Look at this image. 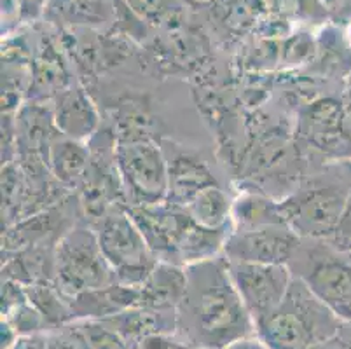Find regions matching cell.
<instances>
[{
	"label": "cell",
	"instance_id": "cell-25",
	"mask_svg": "<svg viewBox=\"0 0 351 349\" xmlns=\"http://www.w3.org/2000/svg\"><path fill=\"white\" fill-rule=\"evenodd\" d=\"M123 4L138 21L158 27L178 11L180 0H123Z\"/></svg>",
	"mask_w": 351,
	"mask_h": 349
},
{
	"label": "cell",
	"instance_id": "cell-35",
	"mask_svg": "<svg viewBox=\"0 0 351 349\" xmlns=\"http://www.w3.org/2000/svg\"><path fill=\"white\" fill-rule=\"evenodd\" d=\"M343 134H344V142H346V147H348V158H350L351 161V100L344 105Z\"/></svg>",
	"mask_w": 351,
	"mask_h": 349
},
{
	"label": "cell",
	"instance_id": "cell-28",
	"mask_svg": "<svg viewBox=\"0 0 351 349\" xmlns=\"http://www.w3.org/2000/svg\"><path fill=\"white\" fill-rule=\"evenodd\" d=\"M46 349H86V346L75 325L70 323L46 332Z\"/></svg>",
	"mask_w": 351,
	"mask_h": 349
},
{
	"label": "cell",
	"instance_id": "cell-31",
	"mask_svg": "<svg viewBox=\"0 0 351 349\" xmlns=\"http://www.w3.org/2000/svg\"><path fill=\"white\" fill-rule=\"evenodd\" d=\"M14 4L21 21H35L37 18L44 16L47 0H14Z\"/></svg>",
	"mask_w": 351,
	"mask_h": 349
},
{
	"label": "cell",
	"instance_id": "cell-24",
	"mask_svg": "<svg viewBox=\"0 0 351 349\" xmlns=\"http://www.w3.org/2000/svg\"><path fill=\"white\" fill-rule=\"evenodd\" d=\"M73 325L81 334L86 349H130V342L124 341L104 322L82 320V322H73Z\"/></svg>",
	"mask_w": 351,
	"mask_h": 349
},
{
	"label": "cell",
	"instance_id": "cell-12",
	"mask_svg": "<svg viewBox=\"0 0 351 349\" xmlns=\"http://www.w3.org/2000/svg\"><path fill=\"white\" fill-rule=\"evenodd\" d=\"M51 104L54 124L63 136L89 142L100 131V114L91 96L79 84H72L54 96Z\"/></svg>",
	"mask_w": 351,
	"mask_h": 349
},
{
	"label": "cell",
	"instance_id": "cell-33",
	"mask_svg": "<svg viewBox=\"0 0 351 349\" xmlns=\"http://www.w3.org/2000/svg\"><path fill=\"white\" fill-rule=\"evenodd\" d=\"M222 349H267V346L264 344V341L257 334H252L231 342V344H228Z\"/></svg>",
	"mask_w": 351,
	"mask_h": 349
},
{
	"label": "cell",
	"instance_id": "cell-34",
	"mask_svg": "<svg viewBox=\"0 0 351 349\" xmlns=\"http://www.w3.org/2000/svg\"><path fill=\"white\" fill-rule=\"evenodd\" d=\"M18 337H20L18 332H16L14 328L5 322V320H2V323H0V341H2L0 349H9L12 344H14Z\"/></svg>",
	"mask_w": 351,
	"mask_h": 349
},
{
	"label": "cell",
	"instance_id": "cell-8",
	"mask_svg": "<svg viewBox=\"0 0 351 349\" xmlns=\"http://www.w3.org/2000/svg\"><path fill=\"white\" fill-rule=\"evenodd\" d=\"M228 271L236 292L243 300L254 323L278 307L289 292L293 274L289 265L250 264L228 261Z\"/></svg>",
	"mask_w": 351,
	"mask_h": 349
},
{
	"label": "cell",
	"instance_id": "cell-18",
	"mask_svg": "<svg viewBox=\"0 0 351 349\" xmlns=\"http://www.w3.org/2000/svg\"><path fill=\"white\" fill-rule=\"evenodd\" d=\"M100 322L110 326L128 342L140 341L154 334H177V311L154 309L142 304Z\"/></svg>",
	"mask_w": 351,
	"mask_h": 349
},
{
	"label": "cell",
	"instance_id": "cell-15",
	"mask_svg": "<svg viewBox=\"0 0 351 349\" xmlns=\"http://www.w3.org/2000/svg\"><path fill=\"white\" fill-rule=\"evenodd\" d=\"M212 185H219L213 173L193 154L180 152L168 159V203L187 208L201 192Z\"/></svg>",
	"mask_w": 351,
	"mask_h": 349
},
{
	"label": "cell",
	"instance_id": "cell-10",
	"mask_svg": "<svg viewBox=\"0 0 351 349\" xmlns=\"http://www.w3.org/2000/svg\"><path fill=\"white\" fill-rule=\"evenodd\" d=\"M158 261L173 262L180 238L193 222L186 208L162 201L149 206H126ZM175 264V262H173Z\"/></svg>",
	"mask_w": 351,
	"mask_h": 349
},
{
	"label": "cell",
	"instance_id": "cell-30",
	"mask_svg": "<svg viewBox=\"0 0 351 349\" xmlns=\"http://www.w3.org/2000/svg\"><path fill=\"white\" fill-rule=\"evenodd\" d=\"M309 349H351V322H343L336 334Z\"/></svg>",
	"mask_w": 351,
	"mask_h": 349
},
{
	"label": "cell",
	"instance_id": "cell-9",
	"mask_svg": "<svg viewBox=\"0 0 351 349\" xmlns=\"http://www.w3.org/2000/svg\"><path fill=\"white\" fill-rule=\"evenodd\" d=\"M301 245L289 226H269L261 229H231L224 245V258L250 264L289 265Z\"/></svg>",
	"mask_w": 351,
	"mask_h": 349
},
{
	"label": "cell",
	"instance_id": "cell-6",
	"mask_svg": "<svg viewBox=\"0 0 351 349\" xmlns=\"http://www.w3.org/2000/svg\"><path fill=\"white\" fill-rule=\"evenodd\" d=\"M117 169L126 206H149L166 201L168 158L149 136L117 139Z\"/></svg>",
	"mask_w": 351,
	"mask_h": 349
},
{
	"label": "cell",
	"instance_id": "cell-23",
	"mask_svg": "<svg viewBox=\"0 0 351 349\" xmlns=\"http://www.w3.org/2000/svg\"><path fill=\"white\" fill-rule=\"evenodd\" d=\"M27 293L30 302L43 315L47 330L73 323L69 299L60 292V288L53 281H39V283L27 285Z\"/></svg>",
	"mask_w": 351,
	"mask_h": 349
},
{
	"label": "cell",
	"instance_id": "cell-38",
	"mask_svg": "<svg viewBox=\"0 0 351 349\" xmlns=\"http://www.w3.org/2000/svg\"><path fill=\"white\" fill-rule=\"evenodd\" d=\"M348 257H350V258H351V255H348Z\"/></svg>",
	"mask_w": 351,
	"mask_h": 349
},
{
	"label": "cell",
	"instance_id": "cell-27",
	"mask_svg": "<svg viewBox=\"0 0 351 349\" xmlns=\"http://www.w3.org/2000/svg\"><path fill=\"white\" fill-rule=\"evenodd\" d=\"M325 243L337 254L351 255V191L339 217V222L336 229L332 230V234L325 239Z\"/></svg>",
	"mask_w": 351,
	"mask_h": 349
},
{
	"label": "cell",
	"instance_id": "cell-32",
	"mask_svg": "<svg viewBox=\"0 0 351 349\" xmlns=\"http://www.w3.org/2000/svg\"><path fill=\"white\" fill-rule=\"evenodd\" d=\"M9 349H46V332L20 335Z\"/></svg>",
	"mask_w": 351,
	"mask_h": 349
},
{
	"label": "cell",
	"instance_id": "cell-1",
	"mask_svg": "<svg viewBox=\"0 0 351 349\" xmlns=\"http://www.w3.org/2000/svg\"><path fill=\"white\" fill-rule=\"evenodd\" d=\"M255 334L224 255L187 267L186 296L177 309V335L193 349H222Z\"/></svg>",
	"mask_w": 351,
	"mask_h": 349
},
{
	"label": "cell",
	"instance_id": "cell-26",
	"mask_svg": "<svg viewBox=\"0 0 351 349\" xmlns=\"http://www.w3.org/2000/svg\"><path fill=\"white\" fill-rule=\"evenodd\" d=\"M2 320H5L18 332V335L47 332V325L44 322L43 315L30 302V299L21 300L20 304H16L14 307H11L9 311L2 313Z\"/></svg>",
	"mask_w": 351,
	"mask_h": 349
},
{
	"label": "cell",
	"instance_id": "cell-7",
	"mask_svg": "<svg viewBox=\"0 0 351 349\" xmlns=\"http://www.w3.org/2000/svg\"><path fill=\"white\" fill-rule=\"evenodd\" d=\"M350 191L343 182L313 180L282 201L287 226L301 239L325 241L339 222Z\"/></svg>",
	"mask_w": 351,
	"mask_h": 349
},
{
	"label": "cell",
	"instance_id": "cell-4",
	"mask_svg": "<svg viewBox=\"0 0 351 349\" xmlns=\"http://www.w3.org/2000/svg\"><path fill=\"white\" fill-rule=\"evenodd\" d=\"M91 227L116 280L130 287H142L158 264V257L130 215L126 204L114 206Z\"/></svg>",
	"mask_w": 351,
	"mask_h": 349
},
{
	"label": "cell",
	"instance_id": "cell-17",
	"mask_svg": "<svg viewBox=\"0 0 351 349\" xmlns=\"http://www.w3.org/2000/svg\"><path fill=\"white\" fill-rule=\"evenodd\" d=\"M49 21L63 28H100L117 18V0H47Z\"/></svg>",
	"mask_w": 351,
	"mask_h": 349
},
{
	"label": "cell",
	"instance_id": "cell-14",
	"mask_svg": "<svg viewBox=\"0 0 351 349\" xmlns=\"http://www.w3.org/2000/svg\"><path fill=\"white\" fill-rule=\"evenodd\" d=\"M72 309L73 322L82 320H107L119 313L126 311L130 307L140 304V288L123 285L119 281L107 287L88 290L69 300Z\"/></svg>",
	"mask_w": 351,
	"mask_h": 349
},
{
	"label": "cell",
	"instance_id": "cell-11",
	"mask_svg": "<svg viewBox=\"0 0 351 349\" xmlns=\"http://www.w3.org/2000/svg\"><path fill=\"white\" fill-rule=\"evenodd\" d=\"M344 104L334 98L313 101L301 115V133L313 149L320 152L348 158V147L343 134Z\"/></svg>",
	"mask_w": 351,
	"mask_h": 349
},
{
	"label": "cell",
	"instance_id": "cell-5",
	"mask_svg": "<svg viewBox=\"0 0 351 349\" xmlns=\"http://www.w3.org/2000/svg\"><path fill=\"white\" fill-rule=\"evenodd\" d=\"M318 299L344 322H351V258L341 255L325 241L301 239L289 264Z\"/></svg>",
	"mask_w": 351,
	"mask_h": 349
},
{
	"label": "cell",
	"instance_id": "cell-16",
	"mask_svg": "<svg viewBox=\"0 0 351 349\" xmlns=\"http://www.w3.org/2000/svg\"><path fill=\"white\" fill-rule=\"evenodd\" d=\"M72 84L62 51L51 38H44L39 44V53L32 62V82L27 101H51L60 91Z\"/></svg>",
	"mask_w": 351,
	"mask_h": 349
},
{
	"label": "cell",
	"instance_id": "cell-29",
	"mask_svg": "<svg viewBox=\"0 0 351 349\" xmlns=\"http://www.w3.org/2000/svg\"><path fill=\"white\" fill-rule=\"evenodd\" d=\"M130 349H189L177 334H154L130 342Z\"/></svg>",
	"mask_w": 351,
	"mask_h": 349
},
{
	"label": "cell",
	"instance_id": "cell-20",
	"mask_svg": "<svg viewBox=\"0 0 351 349\" xmlns=\"http://www.w3.org/2000/svg\"><path fill=\"white\" fill-rule=\"evenodd\" d=\"M91 150L88 142H79L69 136H56L46 156V165L54 180L69 191H75L88 173Z\"/></svg>",
	"mask_w": 351,
	"mask_h": 349
},
{
	"label": "cell",
	"instance_id": "cell-19",
	"mask_svg": "<svg viewBox=\"0 0 351 349\" xmlns=\"http://www.w3.org/2000/svg\"><path fill=\"white\" fill-rule=\"evenodd\" d=\"M187 288V267L158 261L152 273L140 287V304L154 309L177 311Z\"/></svg>",
	"mask_w": 351,
	"mask_h": 349
},
{
	"label": "cell",
	"instance_id": "cell-22",
	"mask_svg": "<svg viewBox=\"0 0 351 349\" xmlns=\"http://www.w3.org/2000/svg\"><path fill=\"white\" fill-rule=\"evenodd\" d=\"M191 219L206 229H228L231 227L232 200L220 189V185H212L203 191L189 206Z\"/></svg>",
	"mask_w": 351,
	"mask_h": 349
},
{
	"label": "cell",
	"instance_id": "cell-13",
	"mask_svg": "<svg viewBox=\"0 0 351 349\" xmlns=\"http://www.w3.org/2000/svg\"><path fill=\"white\" fill-rule=\"evenodd\" d=\"M16 158L35 156L46 161L47 150L60 131L49 101H27L14 115Z\"/></svg>",
	"mask_w": 351,
	"mask_h": 349
},
{
	"label": "cell",
	"instance_id": "cell-21",
	"mask_svg": "<svg viewBox=\"0 0 351 349\" xmlns=\"http://www.w3.org/2000/svg\"><path fill=\"white\" fill-rule=\"evenodd\" d=\"M269 226H287L282 201L255 192H243L232 200L231 229L250 230Z\"/></svg>",
	"mask_w": 351,
	"mask_h": 349
},
{
	"label": "cell",
	"instance_id": "cell-37",
	"mask_svg": "<svg viewBox=\"0 0 351 349\" xmlns=\"http://www.w3.org/2000/svg\"><path fill=\"white\" fill-rule=\"evenodd\" d=\"M346 37H348V40H350V46H351V25H350V28H348V34H346Z\"/></svg>",
	"mask_w": 351,
	"mask_h": 349
},
{
	"label": "cell",
	"instance_id": "cell-2",
	"mask_svg": "<svg viewBox=\"0 0 351 349\" xmlns=\"http://www.w3.org/2000/svg\"><path fill=\"white\" fill-rule=\"evenodd\" d=\"M343 322L301 278L293 276L278 307L255 323V334L267 349H309L336 334Z\"/></svg>",
	"mask_w": 351,
	"mask_h": 349
},
{
	"label": "cell",
	"instance_id": "cell-3",
	"mask_svg": "<svg viewBox=\"0 0 351 349\" xmlns=\"http://www.w3.org/2000/svg\"><path fill=\"white\" fill-rule=\"evenodd\" d=\"M116 281L93 227L86 220L75 224L54 248L53 283L70 300Z\"/></svg>",
	"mask_w": 351,
	"mask_h": 349
},
{
	"label": "cell",
	"instance_id": "cell-36",
	"mask_svg": "<svg viewBox=\"0 0 351 349\" xmlns=\"http://www.w3.org/2000/svg\"><path fill=\"white\" fill-rule=\"evenodd\" d=\"M344 168H346L348 173L351 175V161H350V159H348V161H344Z\"/></svg>",
	"mask_w": 351,
	"mask_h": 349
}]
</instances>
